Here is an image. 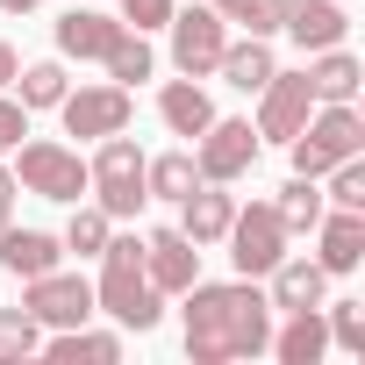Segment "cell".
I'll return each instance as SVG.
<instances>
[{"instance_id": "cell-1", "label": "cell", "mask_w": 365, "mask_h": 365, "mask_svg": "<svg viewBox=\"0 0 365 365\" xmlns=\"http://www.w3.org/2000/svg\"><path fill=\"white\" fill-rule=\"evenodd\" d=\"M272 336V301L258 294V279H194L187 287V358L194 365H230V358H258Z\"/></svg>"}, {"instance_id": "cell-2", "label": "cell", "mask_w": 365, "mask_h": 365, "mask_svg": "<svg viewBox=\"0 0 365 365\" xmlns=\"http://www.w3.org/2000/svg\"><path fill=\"white\" fill-rule=\"evenodd\" d=\"M93 308L115 315V329H136V336L158 329L165 294H158L150 272H143V237H108V244H101V287H93Z\"/></svg>"}, {"instance_id": "cell-3", "label": "cell", "mask_w": 365, "mask_h": 365, "mask_svg": "<svg viewBox=\"0 0 365 365\" xmlns=\"http://www.w3.org/2000/svg\"><path fill=\"white\" fill-rule=\"evenodd\" d=\"M86 194H93L115 222H136V215L150 208V194H143V150L129 143V129L101 136V150L86 158Z\"/></svg>"}, {"instance_id": "cell-4", "label": "cell", "mask_w": 365, "mask_h": 365, "mask_svg": "<svg viewBox=\"0 0 365 365\" xmlns=\"http://www.w3.org/2000/svg\"><path fill=\"white\" fill-rule=\"evenodd\" d=\"M287 150H294V172L301 179H322L336 158H358L365 150V115L351 101H315V115L301 122V136Z\"/></svg>"}, {"instance_id": "cell-5", "label": "cell", "mask_w": 365, "mask_h": 365, "mask_svg": "<svg viewBox=\"0 0 365 365\" xmlns=\"http://www.w3.org/2000/svg\"><path fill=\"white\" fill-rule=\"evenodd\" d=\"M15 187L36 194V201H79L86 194V158L58 136H36V143H15Z\"/></svg>"}, {"instance_id": "cell-6", "label": "cell", "mask_w": 365, "mask_h": 365, "mask_svg": "<svg viewBox=\"0 0 365 365\" xmlns=\"http://www.w3.org/2000/svg\"><path fill=\"white\" fill-rule=\"evenodd\" d=\"M222 244H230V265H237L244 279H265V272L287 258V222H279V208H272V201H251V208H237V215H230Z\"/></svg>"}, {"instance_id": "cell-7", "label": "cell", "mask_w": 365, "mask_h": 365, "mask_svg": "<svg viewBox=\"0 0 365 365\" xmlns=\"http://www.w3.org/2000/svg\"><path fill=\"white\" fill-rule=\"evenodd\" d=\"M258 129L244 122V115H215L201 136H194V165H201V179H215V187H230V179H244L251 165H258Z\"/></svg>"}, {"instance_id": "cell-8", "label": "cell", "mask_w": 365, "mask_h": 365, "mask_svg": "<svg viewBox=\"0 0 365 365\" xmlns=\"http://www.w3.org/2000/svg\"><path fill=\"white\" fill-rule=\"evenodd\" d=\"M172 65L179 72H187V79H208L215 65H222V43H230V22L208 8V0H201V8H172Z\"/></svg>"}, {"instance_id": "cell-9", "label": "cell", "mask_w": 365, "mask_h": 365, "mask_svg": "<svg viewBox=\"0 0 365 365\" xmlns=\"http://www.w3.org/2000/svg\"><path fill=\"white\" fill-rule=\"evenodd\" d=\"M58 115H65V136H115V129H129V115H136V101H129V86H65V101H58Z\"/></svg>"}, {"instance_id": "cell-10", "label": "cell", "mask_w": 365, "mask_h": 365, "mask_svg": "<svg viewBox=\"0 0 365 365\" xmlns=\"http://www.w3.org/2000/svg\"><path fill=\"white\" fill-rule=\"evenodd\" d=\"M308 115H315V86H308V65H301V72H272L258 86V122L251 129L272 136V143H294Z\"/></svg>"}, {"instance_id": "cell-11", "label": "cell", "mask_w": 365, "mask_h": 365, "mask_svg": "<svg viewBox=\"0 0 365 365\" xmlns=\"http://www.w3.org/2000/svg\"><path fill=\"white\" fill-rule=\"evenodd\" d=\"M22 308L43 322V329H72V322H93V287L79 279V272H36V279H22Z\"/></svg>"}, {"instance_id": "cell-12", "label": "cell", "mask_w": 365, "mask_h": 365, "mask_svg": "<svg viewBox=\"0 0 365 365\" xmlns=\"http://www.w3.org/2000/svg\"><path fill=\"white\" fill-rule=\"evenodd\" d=\"M143 272H150V287L158 294H187L194 279H201V244L187 237V230H150L143 237Z\"/></svg>"}, {"instance_id": "cell-13", "label": "cell", "mask_w": 365, "mask_h": 365, "mask_svg": "<svg viewBox=\"0 0 365 365\" xmlns=\"http://www.w3.org/2000/svg\"><path fill=\"white\" fill-rule=\"evenodd\" d=\"M279 29L301 43V58H315V51L344 43L351 15H344V0H279Z\"/></svg>"}, {"instance_id": "cell-14", "label": "cell", "mask_w": 365, "mask_h": 365, "mask_svg": "<svg viewBox=\"0 0 365 365\" xmlns=\"http://www.w3.org/2000/svg\"><path fill=\"white\" fill-rule=\"evenodd\" d=\"M122 29H129L122 15H101V8H65V15H58V58H79V65L93 58V65H101V58L122 43Z\"/></svg>"}, {"instance_id": "cell-15", "label": "cell", "mask_w": 365, "mask_h": 365, "mask_svg": "<svg viewBox=\"0 0 365 365\" xmlns=\"http://www.w3.org/2000/svg\"><path fill=\"white\" fill-rule=\"evenodd\" d=\"M315 265L336 279V272H358L365 265V208H322V222H315Z\"/></svg>"}, {"instance_id": "cell-16", "label": "cell", "mask_w": 365, "mask_h": 365, "mask_svg": "<svg viewBox=\"0 0 365 365\" xmlns=\"http://www.w3.org/2000/svg\"><path fill=\"white\" fill-rule=\"evenodd\" d=\"M265 351H272L279 365H322V351H329L322 308H287V322L265 336Z\"/></svg>"}, {"instance_id": "cell-17", "label": "cell", "mask_w": 365, "mask_h": 365, "mask_svg": "<svg viewBox=\"0 0 365 365\" xmlns=\"http://www.w3.org/2000/svg\"><path fill=\"white\" fill-rule=\"evenodd\" d=\"M265 279H272L265 301H272L279 315H287V308H322V301H329V272H322L315 258H279Z\"/></svg>"}, {"instance_id": "cell-18", "label": "cell", "mask_w": 365, "mask_h": 365, "mask_svg": "<svg viewBox=\"0 0 365 365\" xmlns=\"http://www.w3.org/2000/svg\"><path fill=\"white\" fill-rule=\"evenodd\" d=\"M230 215H237V194H222L215 179H201V187H194L187 201H179V230H187V237H194L201 251H208V244H222Z\"/></svg>"}, {"instance_id": "cell-19", "label": "cell", "mask_w": 365, "mask_h": 365, "mask_svg": "<svg viewBox=\"0 0 365 365\" xmlns=\"http://www.w3.org/2000/svg\"><path fill=\"white\" fill-rule=\"evenodd\" d=\"M43 358H51V365H115V358H122V329H86V322H72V329H58V336L43 344Z\"/></svg>"}, {"instance_id": "cell-20", "label": "cell", "mask_w": 365, "mask_h": 365, "mask_svg": "<svg viewBox=\"0 0 365 365\" xmlns=\"http://www.w3.org/2000/svg\"><path fill=\"white\" fill-rule=\"evenodd\" d=\"M158 115H165V129H172V136H201V129L215 122V101H208V86H201V79L179 72V79L158 93Z\"/></svg>"}, {"instance_id": "cell-21", "label": "cell", "mask_w": 365, "mask_h": 365, "mask_svg": "<svg viewBox=\"0 0 365 365\" xmlns=\"http://www.w3.org/2000/svg\"><path fill=\"white\" fill-rule=\"evenodd\" d=\"M58 258H65V244H58L51 230H15V222L0 230V265H8L15 279H36V272H51Z\"/></svg>"}, {"instance_id": "cell-22", "label": "cell", "mask_w": 365, "mask_h": 365, "mask_svg": "<svg viewBox=\"0 0 365 365\" xmlns=\"http://www.w3.org/2000/svg\"><path fill=\"white\" fill-rule=\"evenodd\" d=\"M358 79H365V65H358L344 43H329V51L308 58V86H315V101H358Z\"/></svg>"}, {"instance_id": "cell-23", "label": "cell", "mask_w": 365, "mask_h": 365, "mask_svg": "<svg viewBox=\"0 0 365 365\" xmlns=\"http://www.w3.org/2000/svg\"><path fill=\"white\" fill-rule=\"evenodd\" d=\"M194 187H201V165H194V150L143 158V194H150V201H187Z\"/></svg>"}, {"instance_id": "cell-24", "label": "cell", "mask_w": 365, "mask_h": 365, "mask_svg": "<svg viewBox=\"0 0 365 365\" xmlns=\"http://www.w3.org/2000/svg\"><path fill=\"white\" fill-rule=\"evenodd\" d=\"M215 72H222L237 93H258L279 65H272V43H265V36H244V43H222V65H215Z\"/></svg>"}, {"instance_id": "cell-25", "label": "cell", "mask_w": 365, "mask_h": 365, "mask_svg": "<svg viewBox=\"0 0 365 365\" xmlns=\"http://www.w3.org/2000/svg\"><path fill=\"white\" fill-rule=\"evenodd\" d=\"M272 208H279L287 237H308V230L322 222V208H329V201H322V179H301V172H294L287 187H279V201H272Z\"/></svg>"}, {"instance_id": "cell-26", "label": "cell", "mask_w": 365, "mask_h": 365, "mask_svg": "<svg viewBox=\"0 0 365 365\" xmlns=\"http://www.w3.org/2000/svg\"><path fill=\"white\" fill-rule=\"evenodd\" d=\"M101 65H108V79H115V86H136V79H150V72H158V51L143 43V29H122V43H115Z\"/></svg>"}, {"instance_id": "cell-27", "label": "cell", "mask_w": 365, "mask_h": 365, "mask_svg": "<svg viewBox=\"0 0 365 365\" xmlns=\"http://www.w3.org/2000/svg\"><path fill=\"white\" fill-rule=\"evenodd\" d=\"M15 86H22V108L36 115V108H58L72 79H65V65H58V58H36V65H22V72H15Z\"/></svg>"}, {"instance_id": "cell-28", "label": "cell", "mask_w": 365, "mask_h": 365, "mask_svg": "<svg viewBox=\"0 0 365 365\" xmlns=\"http://www.w3.org/2000/svg\"><path fill=\"white\" fill-rule=\"evenodd\" d=\"M108 237H115V215H108L101 201H93V208H79V201H72V222H65V237H58V244H65V251H79V258H101V244H108Z\"/></svg>"}, {"instance_id": "cell-29", "label": "cell", "mask_w": 365, "mask_h": 365, "mask_svg": "<svg viewBox=\"0 0 365 365\" xmlns=\"http://www.w3.org/2000/svg\"><path fill=\"white\" fill-rule=\"evenodd\" d=\"M322 329H329V344L336 351H365V301H322Z\"/></svg>"}, {"instance_id": "cell-30", "label": "cell", "mask_w": 365, "mask_h": 365, "mask_svg": "<svg viewBox=\"0 0 365 365\" xmlns=\"http://www.w3.org/2000/svg\"><path fill=\"white\" fill-rule=\"evenodd\" d=\"M222 22H237L244 36H279V0H208Z\"/></svg>"}, {"instance_id": "cell-31", "label": "cell", "mask_w": 365, "mask_h": 365, "mask_svg": "<svg viewBox=\"0 0 365 365\" xmlns=\"http://www.w3.org/2000/svg\"><path fill=\"white\" fill-rule=\"evenodd\" d=\"M43 351V322L29 308H0V358H36Z\"/></svg>"}, {"instance_id": "cell-32", "label": "cell", "mask_w": 365, "mask_h": 365, "mask_svg": "<svg viewBox=\"0 0 365 365\" xmlns=\"http://www.w3.org/2000/svg\"><path fill=\"white\" fill-rule=\"evenodd\" d=\"M322 179H329V187H322L329 208H365V150H358V158H336Z\"/></svg>"}, {"instance_id": "cell-33", "label": "cell", "mask_w": 365, "mask_h": 365, "mask_svg": "<svg viewBox=\"0 0 365 365\" xmlns=\"http://www.w3.org/2000/svg\"><path fill=\"white\" fill-rule=\"evenodd\" d=\"M115 15H122L129 29H143V36H150V29H165V22H172V0H115Z\"/></svg>"}, {"instance_id": "cell-34", "label": "cell", "mask_w": 365, "mask_h": 365, "mask_svg": "<svg viewBox=\"0 0 365 365\" xmlns=\"http://www.w3.org/2000/svg\"><path fill=\"white\" fill-rule=\"evenodd\" d=\"M22 136H29V108H22V101H8V93H0V158H8V150H15Z\"/></svg>"}, {"instance_id": "cell-35", "label": "cell", "mask_w": 365, "mask_h": 365, "mask_svg": "<svg viewBox=\"0 0 365 365\" xmlns=\"http://www.w3.org/2000/svg\"><path fill=\"white\" fill-rule=\"evenodd\" d=\"M15 194H22V187H15V172L0 165V230H8V215H15Z\"/></svg>"}, {"instance_id": "cell-36", "label": "cell", "mask_w": 365, "mask_h": 365, "mask_svg": "<svg viewBox=\"0 0 365 365\" xmlns=\"http://www.w3.org/2000/svg\"><path fill=\"white\" fill-rule=\"evenodd\" d=\"M15 72H22V58H15V43H8V36H0V93L15 86Z\"/></svg>"}, {"instance_id": "cell-37", "label": "cell", "mask_w": 365, "mask_h": 365, "mask_svg": "<svg viewBox=\"0 0 365 365\" xmlns=\"http://www.w3.org/2000/svg\"><path fill=\"white\" fill-rule=\"evenodd\" d=\"M29 8H43V0H0V15H29Z\"/></svg>"}]
</instances>
